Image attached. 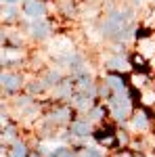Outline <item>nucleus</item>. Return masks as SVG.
I'll list each match as a JSON object with an SVG mask.
<instances>
[{
	"label": "nucleus",
	"instance_id": "obj_1",
	"mask_svg": "<svg viewBox=\"0 0 155 157\" xmlns=\"http://www.w3.org/2000/svg\"><path fill=\"white\" fill-rule=\"evenodd\" d=\"M103 32L109 38L126 40L130 36V17L124 15V13H111L103 23Z\"/></svg>",
	"mask_w": 155,
	"mask_h": 157
},
{
	"label": "nucleus",
	"instance_id": "obj_2",
	"mask_svg": "<svg viewBox=\"0 0 155 157\" xmlns=\"http://www.w3.org/2000/svg\"><path fill=\"white\" fill-rule=\"evenodd\" d=\"M109 105H111V111H113V117L115 120H126L128 117L130 98L126 97V92H115L113 97L109 98Z\"/></svg>",
	"mask_w": 155,
	"mask_h": 157
},
{
	"label": "nucleus",
	"instance_id": "obj_3",
	"mask_svg": "<svg viewBox=\"0 0 155 157\" xmlns=\"http://www.w3.org/2000/svg\"><path fill=\"white\" fill-rule=\"evenodd\" d=\"M21 75L17 73H2V90L4 92H15L21 88Z\"/></svg>",
	"mask_w": 155,
	"mask_h": 157
},
{
	"label": "nucleus",
	"instance_id": "obj_4",
	"mask_svg": "<svg viewBox=\"0 0 155 157\" xmlns=\"http://www.w3.org/2000/svg\"><path fill=\"white\" fill-rule=\"evenodd\" d=\"M23 11H25V15H29V17H34V19H40V17L44 15V4H42L40 0H25Z\"/></svg>",
	"mask_w": 155,
	"mask_h": 157
},
{
	"label": "nucleus",
	"instance_id": "obj_5",
	"mask_svg": "<svg viewBox=\"0 0 155 157\" xmlns=\"http://www.w3.org/2000/svg\"><path fill=\"white\" fill-rule=\"evenodd\" d=\"M48 34H50V27H48L46 21L36 19V21L32 23V36L36 38V40H44V38H48Z\"/></svg>",
	"mask_w": 155,
	"mask_h": 157
},
{
	"label": "nucleus",
	"instance_id": "obj_6",
	"mask_svg": "<svg viewBox=\"0 0 155 157\" xmlns=\"http://www.w3.org/2000/svg\"><path fill=\"white\" fill-rule=\"evenodd\" d=\"M92 101V92H80V94H73L72 97V105L78 109H86Z\"/></svg>",
	"mask_w": 155,
	"mask_h": 157
},
{
	"label": "nucleus",
	"instance_id": "obj_7",
	"mask_svg": "<svg viewBox=\"0 0 155 157\" xmlns=\"http://www.w3.org/2000/svg\"><path fill=\"white\" fill-rule=\"evenodd\" d=\"M72 134L73 136H80V138L82 136H88L90 134V124L88 121H82V120H76L72 124Z\"/></svg>",
	"mask_w": 155,
	"mask_h": 157
},
{
	"label": "nucleus",
	"instance_id": "obj_8",
	"mask_svg": "<svg viewBox=\"0 0 155 157\" xmlns=\"http://www.w3.org/2000/svg\"><path fill=\"white\" fill-rule=\"evenodd\" d=\"M109 86L113 88V92H126V80H124L122 75L111 73V75H109Z\"/></svg>",
	"mask_w": 155,
	"mask_h": 157
},
{
	"label": "nucleus",
	"instance_id": "obj_9",
	"mask_svg": "<svg viewBox=\"0 0 155 157\" xmlns=\"http://www.w3.org/2000/svg\"><path fill=\"white\" fill-rule=\"evenodd\" d=\"M72 115V111H69V107H61L57 109L55 113H52V120H57V121H65L67 117Z\"/></svg>",
	"mask_w": 155,
	"mask_h": 157
},
{
	"label": "nucleus",
	"instance_id": "obj_10",
	"mask_svg": "<svg viewBox=\"0 0 155 157\" xmlns=\"http://www.w3.org/2000/svg\"><path fill=\"white\" fill-rule=\"evenodd\" d=\"M57 94H59V97H69L72 98V84H69V82H61V84L57 86Z\"/></svg>",
	"mask_w": 155,
	"mask_h": 157
},
{
	"label": "nucleus",
	"instance_id": "obj_11",
	"mask_svg": "<svg viewBox=\"0 0 155 157\" xmlns=\"http://www.w3.org/2000/svg\"><path fill=\"white\" fill-rule=\"evenodd\" d=\"M134 126L141 128V130H145V128H147V115H145V113H136V117H134Z\"/></svg>",
	"mask_w": 155,
	"mask_h": 157
},
{
	"label": "nucleus",
	"instance_id": "obj_12",
	"mask_svg": "<svg viewBox=\"0 0 155 157\" xmlns=\"http://www.w3.org/2000/svg\"><path fill=\"white\" fill-rule=\"evenodd\" d=\"M27 151H25L23 143H15V149H13V157H25Z\"/></svg>",
	"mask_w": 155,
	"mask_h": 157
},
{
	"label": "nucleus",
	"instance_id": "obj_13",
	"mask_svg": "<svg viewBox=\"0 0 155 157\" xmlns=\"http://www.w3.org/2000/svg\"><path fill=\"white\" fill-rule=\"evenodd\" d=\"M80 157H103V153L96 151V149H84L82 153H80Z\"/></svg>",
	"mask_w": 155,
	"mask_h": 157
},
{
	"label": "nucleus",
	"instance_id": "obj_14",
	"mask_svg": "<svg viewBox=\"0 0 155 157\" xmlns=\"http://www.w3.org/2000/svg\"><path fill=\"white\" fill-rule=\"evenodd\" d=\"M105 113H107V111H105L103 107H96V109H92V111H90V117H92V120H101Z\"/></svg>",
	"mask_w": 155,
	"mask_h": 157
},
{
	"label": "nucleus",
	"instance_id": "obj_15",
	"mask_svg": "<svg viewBox=\"0 0 155 157\" xmlns=\"http://www.w3.org/2000/svg\"><path fill=\"white\" fill-rule=\"evenodd\" d=\"M132 65H134V69L147 71V65H145V63H143V59H138V57H134V59H132Z\"/></svg>",
	"mask_w": 155,
	"mask_h": 157
},
{
	"label": "nucleus",
	"instance_id": "obj_16",
	"mask_svg": "<svg viewBox=\"0 0 155 157\" xmlns=\"http://www.w3.org/2000/svg\"><path fill=\"white\" fill-rule=\"evenodd\" d=\"M149 36V29H136V38H147Z\"/></svg>",
	"mask_w": 155,
	"mask_h": 157
},
{
	"label": "nucleus",
	"instance_id": "obj_17",
	"mask_svg": "<svg viewBox=\"0 0 155 157\" xmlns=\"http://www.w3.org/2000/svg\"><path fill=\"white\" fill-rule=\"evenodd\" d=\"M2 2H6V4H15L17 0H2Z\"/></svg>",
	"mask_w": 155,
	"mask_h": 157
},
{
	"label": "nucleus",
	"instance_id": "obj_18",
	"mask_svg": "<svg viewBox=\"0 0 155 157\" xmlns=\"http://www.w3.org/2000/svg\"><path fill=\"white\" fill-rule=\"evenodd\" d=\"M29 157H40V155H38V153H32V155H29Z\"/></svg>",
	"mask_w": 155,
	"mask_h": 157
}]
</instances>
